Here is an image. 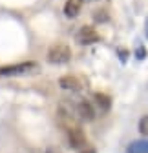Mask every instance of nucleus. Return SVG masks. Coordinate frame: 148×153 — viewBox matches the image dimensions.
I'll use <instances>...</instances> for the list:
<instances>
[{"mask_svg": "<svg viewBox=\"0 0 148 153\" xmlns=\"http://www.w3.org/2000/svg\"><path fill=\"white\" fill-rule=\"evenodd\" d=\"M70 59H71V49L64 44H57L48 51V62L51 64H66Z\"/></svg>", "mask_w": 148, "mask_h": 153, "instance_id": "f03ea898", "label": "nucleus"}, {"mask_svg": "<svg viewBox=\"0 0 148 153\" xmlns=\"http://www.w3.org/2000/svg\"><path fill=\"white\" fill-rule=\"evenodd\" d=\"M93 99H95L97 106H101L102 109H108V108H110V104H112L110 97H108V95H104V93H95V95H93Z\"/></svg>", "mask_w": 148, "mask_h": 153, "instance_id": "1a4fd4ad", "label": "nucleus"}, {"mask_svg": "<svg viewBox=\"0 0 148 153\" xmlns=\"http://www.w3.org/2000/svg\"><path fill=\"white\" fill-rule=\"evenodd\" d=\"M126 153H148V140H137L126 148Z\"/></svg>", "mask_w": 148, "mask_h": 153, "instance_id": "6e6552de", "label": "nucleus"}, {"mask_svg": "<svg viewBox=\"0 0 148 153\" xmlns=\"http://www.w3.org/2000/svg\"><path fill=\"white\" fill-rule=\"evenodd\" d=\"M68 140L70 144L75 148V149H81L86 142V137H84V131L81 128H70L68 129Z\"/></svg>", "mask_w": 148, "mask_h": 153, "instance_id": "20e7f679", "label": "nucleus"}, {"mask_svg": "<svg viewBox=\"0 0 148 153\" xmlns=\"http://www.w3.org/2000/svg\"><path fill=\"white\" fill-rule=\"evenodd\" d=\"M82 9V0H66L64 4V15L68 18H75Z\"/></svg>", "mask_w": 148, "mask_h": 153, "instance_id": "423d86ee", "label": "nucleus"}, {"mask_svg": "<svg viewBox=\"0 0 148 153\" xmlns=\"http://www.w3.org/2000/svg\"><path fill=\"white\" fill-rule=\"evenodd\" d=\"M81 153H95L93 148H86V149H81Z\"/></svg>", "mask_w": 148, "mask_h": 153, "instance_id": "9b49d317", "label": "nucleus"}, {"mask_svg": "<svg viewBox=\"0 0 148 153\" xmlns=\"http://www.w3.org/2000/svg\"><path fill=\"white\" fill-rule=\"evenodd\" d=\"M90 2H91V0H90Z\"/></svg>", "mask_w": 148, "mask_h": 153, "instance_id": "4468645a", "label": "nucleus"}, {"mask_svg": "<svg viewBox=\"0 0 148 153\" xmlns=\"http://www.w3.org/2000/svg\"><path fill=\"white\" fill-rule=\"evenodd\" d=\"M46 153H61V151H59L57 148H48V149H46Z\"/></svg>", "mask_w": 148, "mask_h": 153, "instance_id": "f8f14e48", "label": "nucleus"}, {"mask_svg": "<svg viewBox=\"0 0 148 153\" xmlns=\"http://www.w3.org/2000/svg\"><path fill=\"white\" fill-rule=\"evenodd\" d=\"M77 113H79V117H81L84 122H90V120H93V119H95L93 106H91L88 100H81V102L77 104Z\"/></svg>", "mask_w": 148, "mask_h": 153, "instance_id": "39448f33", "label": "nucleus"}, {"mask_svg": "<svg viewBox=\"0 0 148 153\" xmlns=\"http://www.w3.org/2000/svg\"><path fill=\"white\" fill-rule=\"evenodd\" d=\"M59 86H61L62 89H68V91H77V89L81 88L79 80H77L73 75H66V76H62V79L59 80Z\"/></svg>", "mask_w": 148, "mask_h": 153, "instance_id": "0eeeda50", "label": "nucleus"}, {"mask_svg": "<svg viewBox=\"0 0 148 153\" xmlns=\"http://www.w3.org/2000/svg\"><path fill=\"white\" fill-rule=\"evenodd\" d=\"M77 40H79L81 44L88 46V44H93V42H97V40H99V35H97V31H95L93 27H91V26H82V27L79 29Z\"/></svg>", "mask_w": 148, "mask_h": 153, "instance_id": "7ed1b4c3", "label": "nucleus"}, {"mask_svg": "<svg viewBox=\"0 0 148 153\" xmlns=\"http://www.w3.org/2000/svg\"><path fill=\"white\" fill-rule=\"evenodd\" d=\"M35 69H37V64L33 60H26V62H18V64L0 68V76H20V75L31 73Z\"/></svg>", "mask_w": 148, "mask_h": 153, "instance_id": "f257e3e1", "label": "nucleus"}, {"mask_svg": "<svg viewBox=\"0 0 148 153\" xmlns=\"http://www.w3.org/2000/svg\"><path fill=\"white\" fill-rule=\"evenodd\" d=\"M139 133L144 135V137H148V115L139 120Z\"/></svg>", "mask_w": 148, "mask_h": 153, "instance_id": "9d476101", "label": "nucleus"}, {"mask_svg": "<svg viewBox=\"0 0 148 153\" xmlns=\"http://www.w3.org/2000/svg\"><path fill=\"white\" fill-rule=\"evenodd\" d=\"M146 35H148V24H146Z\"/></svg>", "mask_w": 148, "mask_h": 153, "instance_id": "ddd939ff", "label": "nucleus"}]
</instances>
